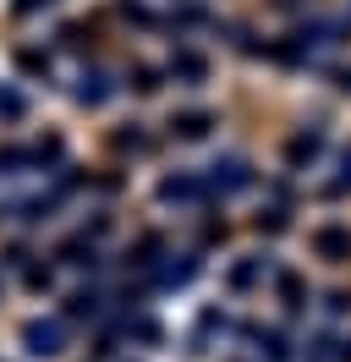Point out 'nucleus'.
Instances as JSON below:
<instances>
[{
    "label": "nucleus",
    "mask_w": 351,
    "mask_h": 362,
    "mask_svg": "<svg viewBox=\"0 0 351 362\" xmlns=\"http://www.w3.org/2000/svg\"><path fill=\"white\" fill-rule=\"evenodd\" d=\"M171 71H181V77H192V83H197V77H203L209 66H203V55H176V61H171Z\"/></svg>",
    "instance_id": "0eeeda50"
},
{
    "label": "nucleus",
    "mask_w": 351,
    "mask_h": 362,
    "mask_svg": "<svg viewBox=\"0 0 351 362\" xmlns=\"http://www.w3.org/2000/svg\"><path fill=\"white\" fill-rule=\"evenodd\" d=\"M263 269H269V264H236V269H231V286L241 291V286H253V280H258Z\"/></svg>",
    "instance_id": "6e6552de"
},
{
    "label": "nucleus",
    "mask_w": 351,
    "mask_h": 362,
    "mask_svg": "<svg viewBox=\"0 0 351 362\" xmlns=\"http://www.w3.org/2000/svg\"><path fill=\"white\" fill-rule=\"evenodd\" d=\"M22 346H28V357H61L66 329L55 318H33V324H22Z\"/></svg>",
    "instance_id": "f257e3e1"
},
{
    "label": "nucleus",
    "mask_w": 351,
    "mask_h": 362,
    "mask_svg": "<svg viewBox=\"0 0 351 362\" xmlns=\"http://www.w3.org/2000/svg\"><path fill=\"white\" fill-rule=\"evenodd\" d=\"M209 192V181H197V176H165L159 181V204H197Z\"/></svg>",
    "instance_id": "f03ea898"
},
{
    "label": "nucleus",
    "mask_w": 351,
    "mask_h": 362,
    "mask_svg": "<svg viewBox=\"0 0 351 362\" xmlns=\"http://www.w3.org/2000/svg\"><path fill=\"white\" fill-rule=\"evenodd\" d=\"M253 181V170H247V159H225V165H209V187H219V192H236V187H247Z\"/></svg>",
    "instance_id": "7ed1b4c3"
},
{
    "label": "nucleus",
    "mask_w": 351,
    "mask_h": 362,
    "mask_svg": "<svg viewBox=\"0 0 351 362\" xmlns=\"http://www.w3.org/2000/svg\"><path fill=\"white\" fill-rule=\"evenodd\" d=\"M280 296L291 302V308H297V302H302V280H291V274H280Z\"/></svg>",
    "instance_id": "1a4fd4ad"
},
{
    "label": "nucleus",
    "mask_w": 351,
    "mask_h": 362,
    "mask_svg": "<svg viewBox=\"0 0 351 362\" xmlns=\"http://www.w3.org/2000/svg\"><path fill=\"white\" fill-rule=\"evenodd\" d=\"M77 99H83V105H105V99H110L105 77H99V71H93V77H83V88H77Z\"/></svg>",
    "instance_id": "423d86ee"
},
{
    "label": "nucleus",
    "mask_w": 351,
    "mask_h": 362,
    "mask_svg": "<svg viewBox=\"0 0 351 362\" xmlns=\"http://www.w3.org/2000/svg\"><path fill=\"white\" fill-rule=\"evenodd\" d=\"M313 247L324 252L329 264H340V258H351V230H318V236H313Z\"/></svg>",
    "instance_id": "20e7f679"
},
{
    "label": "nucleus",
    "mask_w": 351,
    "mask_h": 362,
    "mask_svg": "<svg viewBox=\"0 0 351 362\" xmlns=\"http://www.w3.org/2000/svg\"><path fill=\"white\" fill-rule=\"evenodd\" d=\"M209 127H214V121H209L203 110H187V115H176V121H171V132H176V137H203Z\"/></svg>",
    "instance_id": "39448f33"
}]
</instances>
